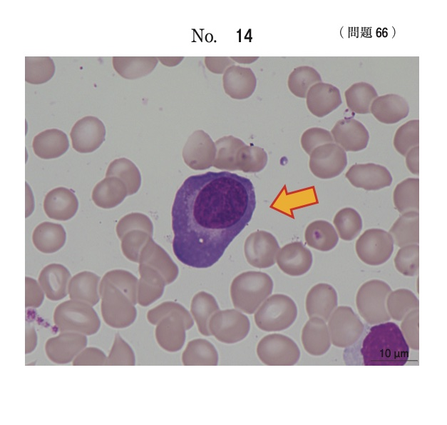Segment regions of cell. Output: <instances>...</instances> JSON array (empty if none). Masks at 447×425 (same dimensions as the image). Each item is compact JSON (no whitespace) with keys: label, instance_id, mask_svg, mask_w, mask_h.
Returning <instances> with one entry per match:
<instances>
[{"label":"cell","instance_id":"cell-1","mask_svg":"<svg viewBox=\"0 0 447 425\" xmlns=\"http://www.w3.org/2000/svg\"><path fill=\"white\" fill-rule=\"evenodd\" d=\"M255 188L244 176L208 171L187 177L172 207L173 249L183 264L212 266L250 221Z\"/></svg>","mask_w":447,"mask_h":425},{"label":"cell","instance_id":"cell-2","mask_svg":"<svg viewBox=\"0 0 447 425\" xmlns=\"http://www.w3.org/2000/svg\"><path fill=\"white\" fill-rule=\"evenodd\" d=\"M360 351L365 366H404L409 356V346L400 328L390 321L371 327Z\"/></svg>","mask_w":447,"mask_h":425},{"label":"cell","instance_id":"cell-3","mask_svg":"<svg viewBox=\"0 0 447 425\" xmlns=\"http://www.w3.org/2000/svg\"><path fill=\"white\" fill-rule=\"evenodd\" d=\"M272 278L262 271H246L237 276L230 286L234 306L246 314H253L271 294Z\"/></svg>","mask_w":447,"mask_h":425},{"label":"cell","instance_id":"cell-4","mask_svg":"<svg viewBox=\"0 0 447 425\" xmlns=\"http://www.w3.org/2000/svg\"><path fill=\"white\" fill-rule=\"evenodd\" d=\"M297 316V307L287 295L273 294L257 309L255 321L257 327L265 331H279L290 327Z\"/></svg>","mask_w":447,"mask_h":425},{"label":"cell","instance_id":"cell-5","mask_svg":"<svg viewBox=\"0 0 447 425\" xmlns=\"http://www.w3.org/2000/svg\"><path fill=\"white\" fill-rule=\"evenodd\" d=\"M390 286L379 279L364 283L356 296V304L361 317L369 324L375 325L389 321L386 299L391 291Z\"/></svg>","mask_w":447,"mask_h":425},{"label":"cell","instance_id":"cell-6","mask_svg":"<svg viewBox=\"0 0 447 425\" xmlns=\"http://www.w3.org/2000/svg\"><path fill=\"white\" fill-rule=\"evenodd\" d=\"M331 343L339 348H348L361 337L364 325L351 307L340 306L334 309L328 320Z\"/></svg>","mask_w":447,"mask_h":425},{"label":"cell","instance_id":"cell-7","mask_svg":"<svg viewBox=\"0 0 447 425\" xmlns=\"http://www.w3.org/2000/svg\"><path fill=\"white\" fill-rule=\"evenodd\" d=\"M257 354L267 366H293L300 358V350L291 338L280 334H271L259 341Z\"/></svg>","mask_w":447,"mask_h":425},{"label":"cell","instance_id":"cell-8","mask_svg":"<svg viewBox=\"0 0 447 425\" xmlns=\"http://www.w3.org/2000/svg\"><path fill=\"white\" fill-rule=\"evenodd\" d=\"M394 241L389 232L381 229H369L357 239L355 249L364 264L379 266L386 262L394 251Z\"/></svg>","mask_w":447,"mask_h":425},{"label":"cell","instance_id":"cell-9","mask_svg":"<svg viewBox=\"0 0 447 425\" xmlns=\"http://www.w3.org/2000/svg\"><path fill=\"white\" fill-rule=\"evenodd\" d=\"M209 331L218 341L231 344L244 339L250 329L247 316L236 309L218 311L210 318Z\"/></svg>","mask_w":447,"mask_h":425},{"label":"cell","instance_id":"cell-10","mask_svg":"<svg viewBox=\"0 0 447 425\" xmlns=\"http://www.w3.org/2000/svg\"><path fill=\"white\" fill-rule=\"evenodd\" d=\"M346 165V151L335 143L321 145L309 154V169L319 179L336 177L344 170Z\"/></svg>","mask_w":447,"mask_h":425},{"label":"cell","instance_id":"cell-11","mask_svg":"<svg viewBox=\"0 0 447 425\" xmlns=\"http://www.w3.org/2000/svg\"><path fill=\"white\" fill-rule=\"evenodd\" d=\"M279 245L276 238L269 232L256 231L245 240V256L252 266L264 269L272 266L276 262Z\"/></svg>","mask_w":447,"mask_h":425},{"label":"cell","instance_id":"cell-12","mask_svg":"<svg viewBox=\"0 0 447 425\" xmlns=\"http://www.w3.org/2000/svg\"><path fill=\"white\" fill-rule=\"evenodd\" d=\"M106 127L96 116H86L78 120L70 132L73 149L82 154L91 153L104 142Z\"/></svg>","mask_w":447,"mask_h":425},{"label":"cell","instance_id":"cell-13","mask_svg":"<svg viewBox=\"0 0 447 425\" xmlns=\"http://www.w3.org/2000/svg\"><path fill=\"white\" fill-rule=\"evenodd\" d=\"M215 153V144L212 138L205 131L199 129L187 138L182 155L190 168L204 170L213 166Z\"/></svg>","mask_w":447,"mask_h":425},{"label":"cell","instance_id":"cell-14","mask_svg":"<svg viewBox=\"0 0 447 425\" xmlns=\"http://www.w3.org/2000/svg\"><path fill=\"white\" fill-rule=\"evenodd\" d=\"M345 176L352 186L366 191L379 190L392 183V176L387 168L374 163L354 164Z\"/></svg>","mask_w":447,"mask_h":425},{"label":"cell","instance_id":"cell-15","mask_svg":"<svg viewBox=\"0 0 447 425\" xmlns=\"http://www.w3.org/2000/svg\"><path fill=\"white\" fill-rule=\"evenodd\" d=\"M334 141L345 151H359L366 148L369 134L365 126L355 119L345 118L336 122L331 130Z\"/></svg>","mask_w":447,"mask_h":425},{"label":"cell","instance_id":"cell-16","mask_svg":"<svg viewBox=\"0 0 447 425\" xmlns=\"http://www.w3.org/2000/svg\"><path fill=\"white\" fill-rule=\"evenodd\" d=\"M276 261L279 268L286 274L299 276L306 274L312 264L310 250L299 241L284 245L279 249Z\"/></svg>","mask_w":447,"mask_h":425},{"label":"cell","instance_id":"cell-17","mask_svg":"<svg viewBox=\"0 0 447 425\" xmlns=\"http://www.w3.org/2000/svg\"><path fill=\"white\" fill-rule=\"evenodd\" d=\"M305 99L309 112L319 118L327 116L342 103L339 89L322 81L314 84L309 89Z\"/></svg>","mask_w":447,"mask_h":425},{"label":"cell","instance_id":"cell-18","mask_svg":"<svg viewBox=\"0 0 447 425\" xmlns=\"http://www.w3.org/2000/svg\"><path fill=\"white\" fill-rule=\"evenodd\" d=\"M222 86L225 94L230 98L246 99L255 91L256 76L250 68L234 64L223 74Z\"/></svg>","mask_w":447,"mask_h":425},{"label":"cell","instance_id":"cell-19","mask_svg":"<svg viewBox=\"0 0 447 425\" xmlns=\"http://www.w3.org/2000/svg\"><path fill=\"white\" fill-rule=\"evenodd\" d=\"M43 206L48 218L57 221H68L76 215L78 209V200L71 189L60 186L46 194Z\"/></svg>","mask_w":447,"mask_h":425},{"label":"cell","instance_id":"cell-20","mask_svg":"<svg viewBox=\"0 0 447 425\" xmlns=\"http://www.w3.org/2000/svg\"><path fill=\"white\" fill-rule=\"evenodd\" d=\"M337 304L338 296L335 289L329 284L319 283L308 291L305 308L309 318L318 317L327 321Z\"/></svg>","mask_w":447,"mask_h":425},{"label":"cell","instance_id":"cell-21","mask_svg":"<svg viewBox=\"0 0 447 425\" xmlns=\"http://www.w3.org/2000/svg\"><path fill=\"white\" fill-rule=\"evenodd\" d=\"M370 113L381 123L393 124L407 117L409 106L404 97L388 94L378 96L372 101Z\"/></svg>","mask_w":447,"mask_h":425},{"label":"cell","instance_id":"cell-22","mask_svg":"<svg viewBox=\"0 0 447 425\" xmlns=\"http://www.w3.org/2000/svg\"><path fill=\"white\" fill-rule=\"evenodd\" d=\"M301 340L304 350L312 356L326 354L331 346L328 326L323 319L312 317L302 330Z\"/></svg>","mask_w":447,"mask_h":425},{"label":"cell","instance_id":"cell-23","mask_svg":"<svg viewBox=\"0 0 447 425\" xmlns=\"http://www.w3.org/2000/svg\"><path fill=\"white\" fill-rule=\"evenodd\" d=\"M34 154L43 159H52L64 154L69 147L66 134L58 129L44 130L33 139Z\"/></svg>","mask_w":447,"mask_h":425},{"label":"cell","instance_id":"cell-24","mask_svg":"<svg viewBox=\"0 0 447 425\" xmlns=\"http://www.w3.org/2000/svg\"><path fill=\"white\" fill-rule=\"evenodd\" d=\"M138 263L148 264L158 271L166 284L173 282L178 274V266L153 238H150L143 248Z\"/></svg>","mask_w":447,"mask_h":425},{"label":"cell","instance_id":"cell-25","mask_svg":"<svg viewBox=\"0 0 447 425\" xmlns=\"http://www.w3.org/2000/svg\"><path fill=\"white\" fill-rule=\"evenodd\" d=\"M71 273L61 264H50L40 272L38 283L46 296L53 300L66 296Z\"/></svg>","mask_w":447,"mask_h":425},{"label":"cell","instance_id":"cell-26","mask_svg":"<svg viewBox=\"0 0 447 425\" xmlns=\"http://www.w3.org/2000/svg\"><path fill=\"white\" fill-rule=\"evenodd\" d=\"M128 196L124 182L115 176H106L93 188L91 198L102 209H112L119 205Z\"/></svg>","mask_w":447,"mask_h":425},{"label":"cell","instance_id":"cell-27","mask_svg":"<svg viewBox=\"0 0 447 425\" xmlns=\"http://www.w3.org/2000/svg\"><path fill=\"white\" fill-rule=\"evenodd\" d=\"M64 227L57 223L43 221L38 224L32 234V241L39 251L53 254L60 250L66 243Z\"/></svg>","mask_w":447,"mask_h":425},{"label":"cell","instance_id":"cell-28","mask_svg":"<svg viewBox=\"0 0 447 425\" xmlns=\"http://www.w3.org/2000/svg\"><path fill=\"white\" fill-rule=\"evenodd\" d=\"M140 280L138 282V302L147 306L160 298L166 284L158 271L145 264H139Z\"/></svg>","mask_w":447,"mask_h":425},{"label":"cell","instance_id":"cell-29","mask_svg":"<svg viewBox=\"0 0 447 425\" xmlns=\"http://www.w3.org/2000/svg\"><path fill=\"white\" fill-rule=\"evenodd\" d=\"M115 71L126 79H136L150 74L156 67L158 59L155 56H113Z\"/></svg>","mask_w":447,"mask_h":425},{"label":"cell","instance_id":"cell-30","mask_svg":"<svg viewBox=\"0 0 447 425\" xmlns=\"http://www.w3.org/2000/svg\"><path fill=\"white\" fill-rule=\"evenodd\" d=\"M394 244L399 247L419 242V214L410 211L402 214L391 227L389 232Z\"/></svg>","mask_w":447,"mask_h":425},{"label":"cell","instance_id":"cell-31","mask_svg":"<svg viewBox=\"0 0 447 425\" xmlns=\"http://www.w3.org/2000/svg\"><path fill=\"white\" fill-rule=\"evenodd\" d=\"M304 239L308 246L321 251L333 249L339 241L336 231L332 224L324 220L310 223L306 228Z\"/></svg>","mask_w":447,"mask_h":425},{"label":"cell","instance_id":"cell-32","mask_svg":"<svg viewBox=\"0 0 447 425\" xmlns=\"http://www.w3.org/2000/svg\"><path fill=\"white\" fill-rule=\"evenodd\" d=\"M219 310L215 298L210 294L200 291L193 296L190 311L201 334L206 336L211 335L208 328L209 321Z\"/></svg>","mask_w":447,"mask_h":425},{"label":"cell","instance_id":"cell-33","mask_svg":"<svg viewBox=\"0 0 447 425\" xmlns=\"http://www.w3.org/2000/svg\"><path fill=\"white\" fill-rule=\"evenodd\" d=\"M396 209L401 214L419 211V179L408 178L399 183L393 193Z\"/></svg>","mask_w":447,"mask_h":425},{"label":"cell","instance_id":"cell-34","mask_svg":"<svg viewBox=\"0 0 447 425\" xmlns=\"http://www.w3.org/2000/svg\"><path fill=\"white\" fill-rule=\"evenodd\" d=\"M184 365L216 366L218 364V354L214 345L203 339L190 341L183 354Z\"/></svg>","mask_w":447,"mask_h":425},{"label":"cell","instance_id":"cell-35","mask_svg":"<svg viewBox=\"0 0 447 425\" xmlns=\"http://www.w3.org/2000/svg\"><path fill=\"white\" fill-rule=\"evenodd\" d=\"M347 107L359 114L370 113L372 101L378 96L375 88L370 84L360 81L351 85L344 92Z\"/></svg>","mask_w":447,"mask_h":425},{"label":"cell","instance_id":"cell-36","mask_svg":"<svg viewBox=\"0 0 447 425\" xmlns=\"http://www.w3.org/2000/svg\"><path fill=\"white\" fill-rule=\"evenodd\" d=\"M100 277L96 274L83 271L74 275L68 284V293L72 299H85L93 304L98 302V287Z\"/></svg>","mask_w":447,"mask_h":425},{"label":"cell","instance_id":"cell-37","mask_svg":"<svg viewBox=\"0 0 447 425\" xmlns=\"http://www.w3.org/2000/svg\"><path fill=\"white\" fill-rule=\"evenodd\" d=\"M106 176H115L125 184L128 195L135 194L141 184V176L136 165L127 158H118L108 165Z\"/></svg>","mask_w":447,"mask_h":425},{"label":"cell","instance_id":"cell-38","mask_svg":"<svg viewBox=\"0 0 447 425\" xmlns=\"http://www.w3.org/2000/svg\"><path fill=\"white\" fill-rule=\"evenodd\" d=\"M215 158L213 166L218 169L236 171V156L245 144L232 135L220 138L215 142Z\"/></svg>","mask_w":447,"mask_h":425},{"label":"cell","instance_id":"cell-39","mask_svg":"<svg viewBox=\"0 0 447 425\" xmlns=\"http://www.w3.org/2000/svg\"><path fill=\"white\" fill-rule=\"evenodd\" d=\"M416 296L407 289L391 291L386 299V309L390 318L401 321L410 311L418 309Z\"/></svg>","mask_w":447,"mask_h":425},{"label":"cell","instance_id":"cell-40","mask_svg":"<svg viewBox=\"0 0 447 425\" xmlns=\"http://www.w3.org/2000/svg\"><path fill=\"white\" fill-rule=\"evenodd\" d=\"M321 81L322 77L314 68L309 66H300L294 68L289 74L287 86L292 94L304 99L309 89L314 84Z\"/></svg>","mask_w":447,"mask_h":425},{"label":"cell","instance_id":"cell-41","mask_svg":"<svg viewBox=\"0 0 447 425\" xmlns=\"http://www.w3.org/2000/svg\"><path fill=\"white\" fill-rule=\"evenodd\" d=\"M55 73V64L49 56H26L25 58V81L41 84L49 81Z\"/></svg>","mask_w":447,"mask_h":425},{"label":"cell","instance_id":"cell-42","mask_svg":"<svg viewBox=\"0 0 447 425\" xmlns=\"http://www.w3.org/2000/svg\"><path fill=\"white\" fill-rule=\"evenodd\" d=\"M337 234L342 240L351 241L361 232L362 219L356 210L346 207L339 210L334 218Z\"/></svg>","mask_w":447,"mask_h":425},{"label":"cell","instance_id":"cell-43","mask_svg":"<svg viewBox=\"0 0 447 425\" xmlns=\"http://www.w3.org/2000/svg\"><path fill=\"white\" fill-rule=\"evenodd\" d=\"M267 160V154L264 149L245 144L237 152L236 168L245 173H257L265 167Z\"/></svg>","mask_w":447,"mask_h":425},{"label":"cell","instance_id":"cell-44","mask_svg":"<svg viewBox=\"0 0 447 425\" xmlns=\"http://www.w3.org/2000/svg\"><path fill=\"white\" fill-rule=\"evenodd\" d=\"M419 144V120L412 119L400 126L394 137L393 144L398 153L406 156L412 148Z\"/></svg>","mask_w":447,"mask_h":425},{"label":"cell","instance_id":"cell-45","mask_svg":"<svg viewBox=\"0 0 447 425\" xmlns=\"http://www.w3.org/2000/svg\"><path fill=\"white\" fill-rule=\"evenodd\" d=\"M396 270L406 276H414L419 269V246L410 244L401 247L394 258Z\"/></svg>","mask_w":447,"mask_h":425},{"label":"cell","instance_id":"cell-46","mask_svg":"<svg viewBox=\"0 0 447 425\" xmlns=\"http://www.w3.org/2000/svg\"><path fill=\"white\" fill-rule=\"evenodd\" d=\"M150 238L152 236L143 230L135 229L128 231L120 239L123 255L128 260L138 263L140 252Z\"/></svg>","mask_w":447,"mask_h":425},{"label":"cell","instance_id":"cell-47","mask_svg":"<svg viewBox=\"0 0 447 425\" xmlns=\"http://www.w3.org/2000/svg\"><path fill=\"white\" fill-rule=\"evenodd\" d=\"M143 230L153 236V225L150 218L142 213H130L122 217L117 224L116 233L120 239L131 230Z\"/></svg>","mask_w":447,"mask_h":425},{"label":"cell","instance_id":"cell-48","mask_svg":"<svg viewBox=\"0 0 447 425\" xmlns=\"http://www.w3.org/2000/svg\"><path fill=\"white\" fill-rule=\"evenodd\" d=\"M300 142L304 151L309 155L317 147L334 143V139L329 131L321 127H312L303 132Z\"/></svg>","mask_w":447,"mask_h":425},{"label":"cell","instance_id":"cell-49","mask_svg":"<svg viewBox=\"0 0 447 425\" xmlns=\"http://www.w3.org/2000/svg\"><path fill=\"white\" fill-rule=\"evenodd\" d=\"M401 331L409 346L415 351L419 349L418 309L410 311L402 320Z\"/></svg>","mask_w":447,"mask_h":425},{"label":"cell","instance_id":"cell-50","mask_svg":"<svg viewBox=\"0 0 447 425\" xmlns=\"http://www.w3.org/2000/svg\"><path fill=\"white\" fill-rule=\"evenodd\" d=\"M204 61L207 69L214 74H224L235 64V61L227 56H206Z\"/></svg>","mask_w":447,"mask_h":425},{"label":"cell","instance_id":"cell-51","mask_svg":"<svg viewBox=\"0 0 447 425\" xmlns=\"http://www.w3.org/2000/svg\"><path fill=\"white\" fill-rule=\"evenodd\" d=\"M419 147L415 146L411 149L406 154V164L411 173L418 176L419 174Z\"/></svg>","mask_w":447,"mask_h":425},{"label":"cell","instance_id":"cell-52","mask_svg":"<svg viewBox=\"0 0 447 425\" xmlns=\"http://www.w3.org/2000/svg\"><path fill=\"white\" fill-rule=\"evenodd\" d=\"M25 215L26 218L29 217L34 211L35 207V201L31 188L26 182L25 187Z\"/></svg>","mask_w":447,"mask_h":425},{"label":"cell","instance_id":"cell-53","mask_svg":"<svg viewBox=\"0 0 447 425\" xmlns=\"http://www.w3.org/2000/svg\"><path fill=\"white\" fill-rule=\"evenodd\" d=\"M183 56H159L158 57L164 66H178L183 60Z\"/></svg>","mask_w":447,"mask_h":425},{"label":"cell","instance_id":"cell-54","mask_svg":"<svg viewBox=\"0 0 447 425\" xmlns=\"http://www.w3.org/2000/svg\"><path fill=\"white\" fill-rule=\"evenodd\" d=\"M230 58L239 64H251L255 61L258 56H231Z\"/></svg>","mask_w":447,"mask_h":425}]
</instances>
